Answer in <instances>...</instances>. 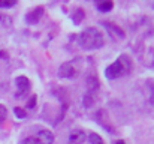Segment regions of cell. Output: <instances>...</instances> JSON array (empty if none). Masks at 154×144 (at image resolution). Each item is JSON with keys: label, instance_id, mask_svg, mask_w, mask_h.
<instances>
[{"label": "cell", "instance_id": "6da1fadb", "mask_svg": "<svg viewBox=\"0 0 154 144\" xmlns=\"http://www.w3.org/2000/svg\"><path fill=\"white\" fill-rule=\"evenodd\" d=\"M133 71V60L129 54H121L118 56V59L111 63L106 69H105V77L108 80H117L121 78L124 75H129Z\"/></svg>", "mask_w": 154, "mask_h": 144}, {"label": "cell", "instance_id": "7a4b0ae2", "mask_svg": "<svg viewBox=\"0 0 154 144\" xmlns=\"http://www.w3.org/2000/svg\"><path fill=\"white\" fill-rule=\"evenodd\" d=\"M78 44L82 50H99L100 47H103L105 39H103V33L96 29V27H88L85 29L79 36H78Z\"/></svg>", "mask_w": 154, "mask_h": 144}, {"label": "cell", "instance_id": "3957f363", "mask_svg": "<svg viewBox=\"0 0 154 144\" xmlns=\"http://www.w3.org/2000/svg\"><path fill=\"white\" fill-rule=\"evenodd\" d=\"M81 69H82V60L76 57V59L64 62L58 68V77L66 78V80H73L81 74Z\"/></svg>", "mask_w": 154, "mask_h": 144}, {"label": "cell", "instance_id": "277c9868", "mask_svg": "<svg viewBox=\"0 0 154 144\" xmlns=\"http://www.w3.org/2000/svg\"><path fill=\"white\" fill-rule=\"evenodd\" d=\"M54 143V134L50 129H39L36 134L27 135L21 140L20 144H52Z\"/></svg>", "mask_w": 154, "mask_h": 144}, {"label": "cell", "instance_id": "5b68a950", "mask_svg": "<svg viewBox=\"0 0 154 144\" xmlns=\"http://www.w3.org/2000/svg\"><path fill=\"white\" fill-rule=\"evenodd\" d=\"M15 86H17V98H24L30 92V80L24 75L15 78Z\"/></svg>", "mask_w": 154, "mask_h": 144}, {"label": "cell", "instance_id": "8992f818", "mask_svg": "<svg viewBox=\"0 0 154 144\" xmlns=\"http://www.w3.org/2000/svg\"><path fill=\"white\" fill-rule=\"evenodd\" d=\"M44 12H45L44 6H38V8L32 9V11H30V12L26 15V23H27V24H30V26H33V24H38V23L42 20V17H44Z\"/></svg>", "mask_w": 154, "mask_h": 144}, {"label": "cell", "instance_id": "52a82bcc", "mask_svg": "<svg viewBox=\"0 0 154 144\" xmlns=\"http://www.w3.org/2000/svg\"><path fill=\"white\" fill-rule=\"evenodd\" d=\"M103 26H105V29L108 30V33H109V35H111L114 39H118V41L124 39V30H123L120 26H117V24H112V23H109V21L103 23Z\"/></svg>", "mask_w": 154, "mask_h": 144}, {"label": "cell", "instance_id": "ba28073f", "mask_svg": "<svg viewBox=\"0 0 154 144\" xmlns=\"http://www.w3.org/2000/svg\"><path fill=\"white\" fill-rule=\"evenodd\" d=\"M96 119H97V122L100 123V126H103V128H105L109 134H114V128H112L111 120L108 119V114H106V111H105V110H100V111L97 113Z\"/></svg>", "mask_w": 154, "mask_h": 144}, {"label": "cell", "instance_id": "9c48e42d", "mask_svg": "<svg viewBox=\"0 0 154 144\" xmlns=\"http://www.w3.org/2000/svg\"><path fill=\"white\" fill-rule=\"evenodd\" d=\"M84 140H85V134H84V131H81V129H75V131L70 132V137H69L67 144H82L84 143Z\"/></svg>", "mask_w": 154, "mask_h": 144}, {"label": "cell", "instance_id": "30bf717a", "mask_svg": "<svg viewBox=\"0 0 154 144\" xmlns=\"http://www.w3.org/2000/svg\"><path fill=\"white\" fill-rule=\"evenodd\" d=\"M112 8H114V3H112V2H103V3H97V9H99L100 12H109Z\"/></svg>", "mask_w": 154, "mask_h": 144}, {"label": "cell", "instance_id": "8fae6325", "mask_svg": "<svg viewBox=\"0 0 154 144\" xmlns=\"http://www.w3.org/2000/svg\"><path fill=\"white\" fill-rule=\"evenodd\" d=\"M88 140H90V144H105L103 138L99 134H96V132H91L90 137H88Z\"/></svg>", "mask_w": 154, "mask_h": 144}, {"label": "cell", "instance_id": "7c38bea8", "mask_svg": "<svg viewBox=\"0 0 154 144\" xmlns=\"http://www.w3.org/2000/svg\"><path fill=\"white\" fill-rule=\"evenodd\" d=\"M84 15H85V14H84V9H81V8L76 9V11H75V15L72 17V18H73V23H75V24H79V23L84 20Z\"/></svg>", "mask_w": 154, "mask_h": 144}, {"label": "cell", "instance_id": "4fadbf2b", "mask_svg": "<svg viewBox=\"0 0 154 144\" xmlns=\"http://www.w3.org/2000/svg\"><path fill=\"white\" fill-rule=\"evenodd\" d=\"M14 113H15V116H17L18 119H24V117L27 116L26 110H24V108H21V107H15V108H14Z\"/></svg>", "mask_w": 154, "mask_h": 144}, {"label": "cell", "instance_id": "5bb4252c", "mask_svg": "<svg viewBox=\"0 0 154 144\" xmlns=\"http://www.w3.org/2000/svg\"><path fill=\"white\" fill-rule=\"evenodd\" d=\"M6 117H8V108H6L3 104H0V123H2Z\"/></svg>", "mask_w": 154, "mask_h": 144}, {"label": "cell", "instance_id": "9a60e30c", "mask_svg": "<svg viewBox=\"0 0 154 144\" xmlns=\"http://www.w3.org/2000/svg\"><path fill=\"white\" fill-rule=\"evenodd\" d=\"M17 5V2H14V0H11V2H0V8H12V6H15Z\"/></svg>", "mask_w": 154, "mask_h": 144}, {"label": "cell", "instance_id": "2e32d148", "mask_svg": "<svg viewBox=\"0 0 154 144\" xmlns=\"http://www.w3.org/2000/svg\"><path fill=\"white\" fill-rule=\"evenodd\" d=\"M148 87H150V102L154 104V83H148Z\"/></svg>", "mask_w": 154, "mask_h": 144}, {"label": "cell", "instance_id": "e0dca14e", "mask_svg": "<svg viewBox=\"0 0 154 144\" xmlns=\"http://www.w3.org/2000/svg\"><path fill=\"white\" fill-rule=\"evenodd\" d=\"M36 99H38V98H36V95L32 96V99L27 102V108H35V105H36Z\"/></svg>", "mask_w": 154, "mask_h": 144}, {"label": "cell", "instance_id": "ac0fdd59", "mask_svg": "<svg viewBox=\"0 0 154 144\" xmlns=\"http://www.w3.org/2000/svg\"><path fill=\"white\" fill-rule=\"evenodd\" d=\"M115 144H126V143H124L123 140H118V141H117V143H115Z\"/></svg>", "mask_w": 154, "mask_h": 144}]
</instances>
